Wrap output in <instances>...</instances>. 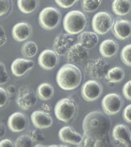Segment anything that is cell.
Here are the masks:
<instances>
[{"instance_id":"6da1fadb","label":"cell","mask_w":131,"mask_h":147,"mask_svg":"<svg viewBox=\"0 0 131 147\" xmlns=\"http://www.w3.org/2000/svg\"><path fill=\"white\" fill-rule=\"evenodd\" d=\"M109 126V119L100 111H92L86 115L82 124L84 146L94 147L96 140L107 138Z\"/></svg>"},{"instance_id":"7a4b0ae2","label":"cell","mask_w":131,"mask_h":147,"mask_svg":"<svg viewBox=\"0 0 131 147\" xmlns=\"http://www.w3.org/2000/svg\"><path fill=\"white\" fill-rule=\"evenodd\" d=\"M82 80L81 71L74 64L69 63L63 65L57 72L56 81L64 90H72L80 85Z\"/></svg>"},{"instance_id":"3957f363","label":"cell","mask_w":131,"mask_h":147,"mask_svg":"<svg viewBox=\"0 0 131 147\" xmlns=\"http://www.w3.org/2000/svg\"><path fill=\"white\" fill-rule=\"evenodd\" d=\"M63 24L64 30L69 34H78L84 29L87 24V20L81 11L72 10L66 15Z\"/></svg>"},{"instance_id":"277c9868","label":"cell","mask_w":131,"mask_h":147,"mask_svg":"<svg viewBox=\"0 0 131 147\" xmlns=\"http://www.w3.org/2000/svg\"><path fill=\"white\" fill-rule=\"evenodd\" d=\"M55 113L59 120L68 123L74 117L76 113V107L73 101L65 98L60 100L55 105Z\"/></svg>"},{"instance_id":"5b68a950","label":"cell","mask_w":131,"mask_h":147,"mask_svg":"<svg viewBox=\"0 0 131 147\" xmlns=\"http://www.w3.org/2000/svg\"><path fill=\"white\" fill-rule=\"evenodd\" d=\"M60 19L59 11L52 7L44 8L39 15L40 25L46 30H50L55 28L59 23Z\"/></svg>"},{"instance_id":"8992f818","label":"cell","mask_w":131,"mask_h":147,"mask_svg":"<svg viewBox=\"0 0 131 147\" xmlns=\"http://www.w3.org/2000/svg\"><path fill=\"white\" fill-rule=\"evenodd\" d=\"M110 65L103 58L91 60L87 63L85 71L89 76L94 79H101L105 77Z\"/></svg>"},{"instance_id":"52a82bcc","label":"cell","mask_w":131,"mask_h":147,"mask_svg":"<svg viewBox=\"0 0 131 147\" xmlns=\"http://www.w3.org/2000/svg\"><path fill=\"white\" fill-rule=\"evenodd\" d=\"M92 24L95 33L103 35L107 33L112 27V18L107 13L100 11L93 17Z\"/></svg>"},{"instance_id":"ba28073f","label":"cell","mask_w":131,"mask_h":147,"mask_svg":"<svg viewBox=\"0 0 131 147\" xmlns=\"http://www.w3.org/2000/svg\"><path fill=\"white\" fill-rule=\"evenodd\" d=\"M75 40L74 36L69 33L59 34L54 40V51L59 56L65 55L75 44Z\"/></svg>"},{"instance_id":"9c48e42d","label":"cell","mask_w":131,"mask_h":147,"mask_svg":"<svg viewBox=\"0 0 131 147\" xmlns=\"http://www.w3.org/2000/svg\"><path fill=\"white\" fill-rule=\"evenodd\" d=\"M36 102V96L32 90L26 87L20 88L17 93L16 102L21 109L28 110L34 106Z\"/></svg>"},{"instance_id":"30bf717a","label":"cell","mask_w":131,"mask_h":147,"mask_svg":"<svg viewBox=\"0 0 131 147\" xmlns=\"http://www.w3.org/2000/svg\"><path fill=\"white\" fill-rule=\"evenodd\" d=\"M102 108L107 115H113L119 112L123 106V100L118 94L110 93L107 94L102 100Z\"/></svg>"},{"instance_id":"8fae6325","label":"cell","mask_w":131,"mask_h":147,"mask_svg":"<svg viewBox=\"0 0 131 147\" xmlns=\"http://www.w3.org/2000/svg\"><path fill=\"white\" fill-rule=\"evenodd\" d=\"M102 88L101 84L94 80L86 82L82 87L81 93L83 98L88 102L95 100L101 96Z\"/></svg>"},{"instance_id":"7c38bea8","label":"cell","mask_w":131,"mask_h":147,"mask_svg":"<svg viewBox=\"0 0 131 147\" xmlns=\"http://www.w3.org/2000/svg\"><path fill=\"white\" fill-rule=\"evenodd\" d=\"M88 56L87 49L79 43L74 45L68 51L67 55L68 61L72 64L82 63L87 59Z\"/></svg>"},{"instance_id":"4fadbf2b","label":"cell","mask_w":131,"mask_h":147,"mask_svg":"<svg viewBox=\"0 0 131 147\" xmlns=\"http://www.w3.org/2000/svg\"><path fill=\"white\" fill-rule=\"evenodd\" d=\"M111 28L113 33L118 39L125 40L131 36V23L129 21L117 18Z\"/></svg>"},{"instance_id":"5bb4252c","label":"cell","mask_w":131,"mask_h":147,"mask_svg":"<svg viewBox=\"0 0 131 147\" xmlns=\"http://www.w3.org/2000/svg\"><path fill=\"white\" fill-rule=\"evenodd\" d=\"M58 58L57 55L53 51L45 49L39 55L38 62L40 66L46 70H51L57 65Z\"/></svg>"},{"instance_id":"9a60e30c","label":"cell","mask_w":131,"mask_h":147,"mask_svg":"<svg viewBox=\"0 0 131 147\" xmlns=\"http://www.w3.org/2000/svg\"><path fill=\"white\" fill-rule=\"evenodd\" d=\"M59 137L62 142L73 145L80 144L83 140L81 134L69 126H64L59 132Z\"/></svg>"},{"instance_id":"2e32d148","label":"cell","mask_w":131,"mask_h":147,"mask_svg":"<svg viewBox=\"0 0 131 147\" xmlns=\"http://www.w3.org/2000/svg\"><path fill=\"white\" fill-rule=\"evenodd\" d=\"M34 65V62L31 60L17 58L11 64V71L14 75L17 77H21L33 68Z\"/></svg>"},{"instance_id":"e0dca14e","label":"cell","mask_w":131,"mask_h":147,"mask_svg":"<svg viewBox=\"0 0 131 147\" xmlns=\"http://www.w3.org/2000/svg\"><path fill=\"white\" fill-rule=\"evenodd\" d=\"M113 139L125 146H131V134L128 127L123 124H118L112 131Z\"/></svg>"},{"instance_id":"ac0fdd59","label":"cell","mask_w":131,"mask_h":147,"mask_svg":"<svg viewBox=\"0 0 131 147\" xmlns=\"http://www.w3.org/2000/svg\"><path fill=\"white\" fill-rule=\"evenodd\" d=\"M7 124L8 127L11 131L18 133L25 130L27 125V121L23 114L16 112L9 117Z\"/></svg>"},{"instance_id":"d6986e66","label":"cell","mask_w":131,"mask_h":147,"mask_svg":"<svg viewBox=\"0 0 131 147\" xmlns=\"http://www.w3.org/2000/svg\"><path fill=\"white\" fill-rule=\"evenodd\" d=\"M31 120L35 127L40 129L48 128L53 124V119L48 113L41 110L33 111Z\"/></svg>"},{"instance_id":"ffe728a7","label":"cell","mask_w":131,"mask_h":147,"mask_svg":"<svg viewBox=\"0 0 131 147\" xmlns=\"http://www.w3.org/2000/svg\"><path fill=\"white\" fill-rule=\"evenodd\" d=\"M32 33L31 26L27 23H18L13 28V36L16 41L21 42L28 39Z\"/></svg>"},{"instance_id":"44dd1931","label":"cell","mask_w":131,"mask_h":147,"mask_svg":"<svg viewBox=\"0 0 131 147\" xmlns=\"http://www.w3.org/2000/svg\"><path fill=\"white\" fill-rule=\"evenodd\" d=\"M79 43L87 49H92L97 45L99 38L97 34L93 32H82L78 37Z\"/></svg>"},{"instance_id":"7402d4cb","label":"cell","mask_w":131,"mask_h":147,"mask_svg":"<svg viewBox=\"0 0 131 147\" xmlns=\"http://www.w3.org/2000/svg\"><path fill=\"white\" fill-rule=\"evenodd\" d=\"M99 51L103 57L110 58L115 55L118 51V46L113 40L107 39L101 42Z\"/></svg>"},{"instance_id":"603a6c76","label":"cell","mask_w":131,"mask_h":147,"mask_svg":"<svg viewBox=\"0 0 131 147\" xmlns=\"http://www.w3.org/2000/svg\"><path fill=\"white\" fill-rule=\"evenodd\" d=\"M113 11L116 15L125 16L130 11L131 3L129 0H114L112 4Z\"/></svg>"},{"instance_id":"cb8c5ba5","label":"cell","mask_w":131,"mask_h":147,"mask_svg":"<svg viewBox=\"0 0 131 147\" xmlns=\"http://www.w3.org/2000/svg\"><path fill=\"white\" fill-rule=\"evenodd\" d=\"M53 87L50 84L43 83L38 86L37 90V94L38 97L43 100H47L51 98L53 95Z\"/></svg>"},{"instance_id":"d4e9b609","label":"cell","mask_w":131,"mask_h":147,"mask_svg":"<svg viewBox=\"0 0 131 147\" xmlns=\"http://www.w3.org/2000/svg\"><path fill=\"white\" fill-rule=\"evenodd\" d=\"M125 76V72L122 68L115 67L109 69L105 77L110 82L117 83L121 81Z\"/></svg>"},{"instance_id":"484cf974","label":"cell","mask_w":131,"mask_h":147,"mask_svg":"<svg viewBox=\"0 0 131 147\" xmlns=\"http://www.w3.org/2000/svg\"><path fill=\"white\" fill-rule=\"evenodd\" d=\"M38 0H18L17 5L19 10L24 13L34 11L37 7Z\"/></svg>"},{"instance_id":"4316f807","label":"cell","mask_w":131,"mask_h":147,"mask_svg":"<svg viewBox=\"0 0 131 147\" xmlns=\"http://www.w3.org/2000/svg\"><path fill=\"white\" fill-rule=\"evenodd\" d=\"M37 51V46L33 41H26L22 46V53L25 57H33L36 55Z\"/></svg>"},{"instance_id":"83f0119b","label":"cell","mask_w":131,"mask_h":147,"mask_svg":"<svg viewBox=\"0 0 131 147\" xmlns=\"http://www.w3.org/2000/svg\"><path fill=\"white\" fill-rule=\"evenodd\" d=\"M102 0H83L82 6L84 11L92 12L97 10Z\"/></svg>"},{"instance_id":"f1b7e54d","label":"cell","mask_w":131,"mask_h":147,"mask_svg":"<svg viewBox=\"0 0 131 147\" xmlns=\"http://www.w3.org/2000/svg\"><path fill=\"white\" fill-rule=\"evenodd\" d=\"M33 141L30 136L23 134L18 137L15 141L16 147H29L32 146Z\"/></svg>"},{"instance_id":"f546056e","label":"cell","mask_w":131,"mask_h":147,"mask_svg":"<svg viewBox=\"0 0 131 147\" xmlns=\"http://www.w3.org/2000/svg\"><path fill=\"white\" fill-rule=\"evenodd\" d=\"M121 58L124 64L131 66V44L128 45L123 48L121 53Z\"/></svg>"},{"instance_id":"4dcf8cb0","label":"cell","mask_w":131,"mask_h":147,"mask_svg":"<svg viewBox=\"0 0 131 147\" xmlns=\"http://www.w3.org/2000/svg\"><path fill=\"white\" fill-rule=\"evenodd\" d=\"M33 141L36 142H43L45 140L44 136L38 129L34 130L31 132L30 136Z\"/></svg>"},{"instance_id":"1f68e13d","label":"cell","mask_w":131,"mask_h":147,"mask_svg":"<svg viewBox=\"0 0 131 147\" xmlns=\"http://www.w3.org/2000/svg\"><path fill=\"white\" fill-rule=\"evenodd\" d=\"M9 78L5 66L0 62V85L5 84L8 81Z\"/></svg>"},{"instance_id":"d6a6232c","label":"cell","mask_w":131,"mask_h":147,"mask_svg":"<svg viewBox=\"0 0 131 147\" xmlns=\"http://www.w3.org/2000/svg\"><path fill=\"white\" fill-rule=\"evenodd\" d=\"M9 0H0V16L5 15L10 8Z\"/></svg>"},{"instance_id":"836d02e7","label":"cell","mask_w":131,"mask_h":147,"mask_svg":"<svg viewBox=\"0 0 131 147\" xmlns=\"http://www.w3.org/2000/svg\"><path fill=\"white\" fill-rule=\"evenodd\" d=\"M55 1L59 6L66 9L72 6L77 0H55Z\"/></svg>"},{"instance_id":"e575fe53","label":"cell","mask_w":131,"mask_h":147,"mask_svg":"<svg viewBox=\"0 0 131 147\" xmlns=\"http://www.w3.org/2000/svg\"><path fill=\"white\" fill-rule=\"evenodd\" d=\"M122 91L124 96L127 99L131 100V80L128 81L124 84Z\"/></svg>"},{"instance_id":"d590c367","label":"cell","mask_w":131,"mask_h":147,"mask_svg":"<svg viewBox=\"0 0 131 147\" xmlns=\"http://www.w3.org/2000/svg\"><path fill=\"white\" fill-rule=\"evenodd\" d=\"M7 100L8 96L7 91L4 88L0 87V108L5 105Z\"/></svg>"},{"instance_id":"8d00e7d4","label":"cell","mask_w":131,"mask_h":147,"mask_svg":"<svg viewBox=\"0 0 131 147\" xmlns=\"http://www.w3.org/2000/svg\"><path fill=\"white\" fill-rule=\"evenodd\" d=\"M123 117L127 122L131 123V104L127 105L124 109L123 112Z\"/></svg>"},{"instance_id":"74e56055","label":"cell","mask_w":131,"mask_h":147,"mask_svg":"<svg viewBox=\"0 0 131 147\" xmlns=\"http://www.w3.org/2000/svg\"><path fill=\"white\" fill-rule=\"evenodd\" d=\"M7 41L6 35L4 29L2 26L0 25V47L5 44Z\"/></svg>"},{"instance_id":"f35d334b","label":"cell","mask_w":131,"mask_h":147,"mask_svg":"<svg viewBox=\"0 0 131 147\" xmlns=\"http://www.w3.org/2000/svg\"><path fill=\"white\" fill-rule=\"evenodd\" d=\"M14 146L12 142L9 139H4L0 141V147Z\"/></svg>"},{"instance_id":"ab89813d","label":"cell","mask_w":131,"mask_h":147,"mask_svg":"<svg viewBox=\"0 0 131 147\" xmlns=\"http://www.w3.org/2000/svg\"><path fill=\"white\" fill-rule=\"evenodd\" d=\"M6 130L4 125L0 123V139L4 137L5 135Z\"/></svg>"},{"instance_id":"60d3db41","label":"cell","mask_w":131,"mask_h":147,"mask_svg":"<svg viewBox=\"0 0 131 147\" xmlns=\"http://www.w3.org/2000/svg\"><path fill=\"white\" fill-rule=\"evenodd\" d=\"M7 92L9 94H14L16 92V87L13 85H10L7 87Z\"/></svg>"},{"instance_id":"b9f144b4","label":"cell","mask_w":131,"mask_h":147,"mask_svg":"<svg viewBox=\"0 0 131 147\" xmlns=\"http://www.w3.org/2000/svg\"><path fill=\"white\" fill-rule=\"evenodd\" d=\"M77 1H78V0H77Z\"/></svg>"}]
</instances>
